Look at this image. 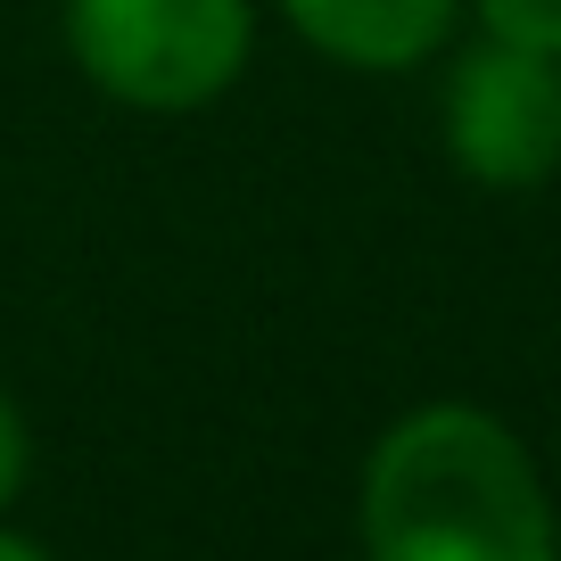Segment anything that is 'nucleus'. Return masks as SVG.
I'll return each instance as SVG.
<instances>
[{"instance_id": "f257e3e1", "label": "nucleus", "mask_w": 561, "mask_h": 561, "mask_svg": "<svg viewBox=\"0 0 561 561\" xmlns=\"http://www.w3.org/2000/svg\"><path fill=\"white\" fill-rule=\"evenodd\" d=\"M364 545L371 561H561L537 462L479 404L404 413L371 446Z\"/></svg>"}, {"instance_id": "f03ea898", "label": "nucleus", "mask_w": 561, "mask_h": 561, "mask_svg": "<svg viewBox=\"0 0 561 561\" xmlns=\"http://www.w3.org/2000/svg\"><path fill=\"white\" fill-rule=\"evenodd\" d=\"M67 50L124 107H207L248 58V0H67Z\"/></svg>"}, {"instance_id": "7ed1b4c3", "label": "nucleus", "mask_w": 561, "mask_h": 561, "mask_svg": "<svg viewBox=\"0 0 561 561\" xmlns=\"http://www.w3.org/2000/svg\"><path fill=\"white\" fill-rule=\"evenodd\" d=\"M446 149L488 191H537L561 174V58L488 34L455 58L446 83Z\"/></svg>"}, {"instance_id": "20e7f679", "label": "nucleus", "mask_w": 561, "mask_h": 561, "mask_svg": "<svg viewBox=\"0 0 561 561\" xmlns=\"http://www.w3.org/2000/svg\"><path fill=\"white\" fill-rule=\"evenodd\" d=\"M280 9L314 50L347 67H413L455 25V0H280Z\"/></svg>"}, {"instance_id": "39448f33", "label": "nucleus", "mask_w": 561, "mask_h": 561, "mask_svg": "<svg viewBox=\"0 0 561 561\" xmlns=\"http://www.w3.org/2000/svg\"><path fill=\"white\" fill-rule=\"evenodd\" d=\"M479 18H488V34L561 58V0H479Z\"/></svg>"}, {"instance_id": "423d86ee", "label": "nucleus", "mask_w": 561, "mask_h": 561, "mask_svg": "<svg viewBox=\"0 0 561 561\" xmlns=\"http://www.w3.org/2000/svg\"><path fill=\"white\" fill-rule=\"evenodd\" d=\"M18 479H25V421H18V404L0 397V504L18 495Z\"/></svg>"}, {"instance_id": "0eeeda50", "label": "nucleus", "mask_w": 561, "mask_h": 561, "mask_svg": "<svg viewBox=\"0 0 561 561\" xmlns=\"http://www.w3.org/2000/svg\"><path fill=\"white\" fill-rule=\"evenodd\" d=\"M0 561H50V553H34L25 537H0Z\"/></svg>"}]
</instances>
